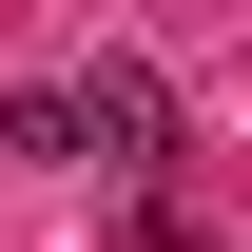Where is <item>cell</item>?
Masks as SVG:
<instances>
[{
    "label": "cell",
    "instance_id": "1",
    "mask_svg": "<svg viewBox=\"0 0 252 252\" xmlns=\"http://www.w3.org/2000/svg\"><path fill=\"white\" fill-rule=\"evenodd\" d=\"M59 156H97V175H136V194H156V175H175V78H156V59L59 78Z\"/></svg>",
    "mask_w": 252,
    "mask_h": 252
}]
</instances>
